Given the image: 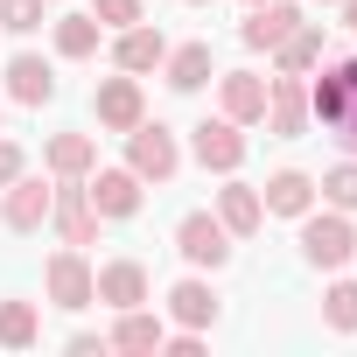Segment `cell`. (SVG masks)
Instances as JSON below:
<instances>
[{
    "label": "cell",
    "instance_id": "obj_1",
    "mask_svg": "<svg viewBox=\"0 0 357 357\" xmlns=\"http://www.w3.org/2000/svg\"><path fill=\"white\" fill-rule=\"evenodd\" d=\"M126 161H133V175H140V183H168V175L183 168V147H175V133H168L161 119H154V126L140 119V126L126 133Z\"/></svg>",
    "mask_w": 357,
    "mask_h": 357
},
{
    "label": "cell",
    "instance_id": "obj_2",
    "mask_svg": "<svg viewBox=\"0 0 357 357\" xmlns=\"http://www.w3.org/2000/svg\"><path fill=\"white\" fill-rule=\"evenodd\" d=\"M301 252H308V266H322V273H336L350 252H357V231H350V211H322V218H308L301 225Z\"/></svg>",
    "mask_w": 357,
    "mask_h": 357
},
{
    "label": "cell",
    "instance_id": "obj_3",
    "mask_svg": "<svg viewBox=\"0 0 357 357\" xmlns=\"http://www.w3.org/2000/svg\"><path fill=\"white\" fill-rule=\"evenodd\" d=\"M175 252H183L190 266H225V259H231V231H225L211 211H190L183 225H175Z\"/></svg>",
    "mask_w": 357,
    "mask_h": 357
},
{
    "label": "cell",
    "instance_id": "obj_4",
    "mask_svg": "<svg viewBox=\"0 0 357 357\" xmlns=\"http://www.w3.org/2000/svg\"><path fill=\"white\" fill-rule=\"evenodd\" d=\"M98 126H112V133H133L140 119H147V98H140V84H133V70L126 77H112V84H98Z\"/></svg>",
    "mask_w": 357,
    "mask_h": 357
},
{
    "label": "cell",
    "instance_id": "obj_5",
    "mask_svg": "<svg viewBox=\"0 0 357 357\" xmlns=\"http://www.w3.org/2000/svg\"><path fill=\"white\" fill-rule=\"evenodd\" d=\"M266 126H273L280 140H294V133L308 126V84H301V77L280 70V77L266 84Z\"/></svg>",
    "mask_w": 357,
    "mask_h": 357
},
{
    "label": "cell",
    "instance_id": "obj_6",
    "mask_svg": "<svg viewBox=\"0 0 357 357\" xmlns=\"http://www.w3.org/2000/svg\"><path fill=\"white\" fill-rule=\"evenodd\" d=\"M190 147H197V161L218 168V175H231V168L245 161V133H238V119H204Z\"/></svg>",
    "mask_w": 357,
    "mask_h": 357
},
{
    "label": "cell",
    "instance_id": "obj_7",
    "mask_svg": "<svg viewBox=\"0 0 357 357\" xmlns=\"http://www.w3.org/2000/svg\"><path fill=\"white\" fill-rule=\"evenodd\" d=\"M50 301H56V308H91V301H98V294H91V266H84L77 245L50 259Z\"/></svg>",
    "mask_w": 357,
    "mask_h": 357
},
{
    "label": "cell",
    "instance_id": "obj_8",
    "mask_svg": "<svg viewBox=\"0 0 357 357\" xmlns=\"http://www.w3.org/2000/svg\"><path fill=\"white\" fill-rule=\"evenodd\" d=\"M350 98H357V56H343V63H329V70H322V84L308 91V112H315L322 126H336Z\"/></svg>",
    "mask_w": 357,
    "mask_h": 357
},
{
    "label": "cell",
    "instance_id": "obj_9",
    "mask_svg": "<svg viewBox=\"0 0 357 357\" xmlns=\"http://www.w3.org/2000/svg\"><path fill=\"white\" fill-rule=\"evenodd\" d=\"M84 197H91L98 218H133V211H140V175H133V168H98V183H91Z\"/></svg>",
    "mask_w": 357,
    "mask_h": 357
},
{
    "label": "cell",
    "instance_id": "obj_10",
    "mask_svg": "<svg viewBox=\"0 0 357 357\" xmlns=\"http://www.w3.org/2000/svg\"><path fill=\"white\" fill-rule=\"evenodd\" d=\"M91 294L112 301V308H140L147 301V266L140 259H112L105 273H91Z\"/></svg>",
    "mask_w": 357,
    "mask_h": 357
},
{
    "label": "cell",
    "instance_id": "obj_11",
    "mask_svg": "<svg viewBox=\"0 0 357 357\" xmlns=\"http://www.w3.org/2000/svg\"><path fill=\"white\" fill-rule=\"evenodd\" d=\"M50 204H56V190H43V183H29V175H15V183H8V204H0V218H8V231H36V225L50 218Z\"/></svg>",
    "mask_w": 357,
    "mask_h": 357
},
{
    "label": "cell",
    "instance_id": "obj_12",
    "mask_svg": "<svg viewBox=\"0 0 357 357\" xmlns=\"http://www.w3.org/2000/svg\"><path fill=\"white\" fill-rule=\"evenodd\" d=\"M218 91H225V119H238V126L266 119V77H252V70H225Z\"/></svg>",
    "mask_w": 357,
    "mask_h": 357
},
{
    "label": "cell",
    "instance_id": "obj_13",
    "mask_svg": "<svg viewBox=\"0 0 357 357\" xmlns=\"http://www.w3.org/2000/svg\"><path fill=\"white\" fill-rule=\"evenodd\" d=\"M294 29H301V8H287V0H259L252 22H245V43L252 50H280Z\"/></svg>",
    "mask_w": 357,
    "mask_h": 357
},
{
    "label": "cell",
    "instance_id": "obj_14",
    "mask_svg": "<svg viewBox=\"0 0 357 357\" xmlns=\"http://www.w3.org/2000/svg\"><path fill=\"white\" fill-rule=\"evenodd\" d=\"M8 98H15V105H50V98H56V70H50L43 56H15V63H8Z\"/></svg>",
    "mask_w": 357,
    "mask_h": 357
},
{
    "label": "cell",
    "instance_id": "obj_15",
    "mask_svg": "<svg viewBox=\"0 0 357 357\" xmlns=\"http://www.w3.org/2000/svg\"><path fill=\"white\" fill-rule=\"evenodd\" d=\"M50 218H56L63 245H91V238H98V211H91V197H84V190H56Z\"/></svg>",
    "mask_w": 357,
    "mask_h": 357
},
{
    "label": "cell",
    "instance_id": "obj_16",
    "mask_svg": "<svg viewBox=\"0 0 357 357\" xmlns=\"http://www.w3.org/2000/svg\"><path fill=\"white\" fill-rule=\"evenodd\" d=\"M259 218H266V204H259V190H245V183H231V190L218 197V225H225L231 238H252V231H259Z\"/></svg>",
    "mask_w": 357,
    "mask_h": 357
},
{
    "label": "cell",
    "instance_id": "obj_17",
    "mask_svg": "<svg viewBox=\"0 0 357 357\" xmlns=\"http://www.w3.org/2000/svg\"><path fill=\"white\" fill-rule=\"evenodd\" d=\"M266 211H280V218H308V204H315V183L301 168H280L273 183H266V197H259Z\"/></svg>",
    "mask_w": 357,
    "mask_h": 357
},
{
    "label": "cell",
    "instance_id": "obj_18",
    "mask_svg": "<svg viewBox=\"0 0 357 357\" xmlns=\"http://www.w3.org/2000/svg\"><path fill=\"white\" fill-rule=\"evenodd\" d=\"M112 56H119V70L140 77V70H154V63L168 56V43H161V29H140V22H133V29H119V50H112Z\"/></svg>",
    "mask_w": 357,
    "mask_h": 357
},
{
    "label": "cell",
    "instance_id": "obj_19",
    "mask_svg": "<svg viewBox=\"0 0 357 357\" xmlns=\"http://www.w3.org/2000/svg\"><path fill=\"white\" fill-rule=\"evenodd\" d=\"M168 308H175V322H183V329H211V322H218V294H211L204 280H183V287L168 294Z\"/></svg>",
    "mask_w": 357,
    "mask_h": 357
},
{
    "label": "cell",
    "instance_id": "obj_20",
    "mask_svg": "<svg viewBox=\"0 0 357 357\" xmlns=\"http://www.w3.org/2000/svg\"><path fill=\"white\" fill-rule=\"evenodd\" d=\"M168 84L175 91H204L211 84V43H183V50H175L168 56Z\"/></svg>",
    "mask_w": 357,
    "mask_h": 357
},
{
    "label": "cell",
    "instance_id": "obj_21",
    "mask_svg": "<svg viewBox=\"0 0 357 357\" xmlns=\"http://www.w3.org/2000/svg\"><path fill=\"white\" fill-rule=\"evenodd\" d=\"M161 322L147 315V308H119V329H112V350H161Z\"/></svg>",
    "mask_w": 357,
    "mask_h": 357
},
{
    "label": "cell",
    "instance_id": "obj_22",
    "mask_svg": "<svg viewBox=\"0 0 357 357\" xmlns=\"http://www.w3.org/2000/svg\"><path fill=\"white\" fill-rule=\"evenodd\" d=\"M273 56H280V70H287V77L315 70V63H322V29H308V22H301V29H294V36H287Z\"/></svg>",
    "mask_w": 357,
    "mask_h": 357
},
{
    "label": "cell",
    "instance_id": "obj_23",
    "mask_svg": "<svg viewBox=\"0 0 357 357\" xmlns=\"http://www.w3.org/2000/svg\"><path fill=\"white\" fill-rule=\"evenodd\" d=\"M36 336H43V322H36L29 301H0V343H8V350H29Z\"/></svg>",
    "mask_w": 357,
    "mask_h": 357
},
{
    "label": "cell",
    "instance_id": "obj_24",
    "mask_svg": "<svg viewBox=\"0 0 357 357\" xmlns=\"http://www.w3.org/2000/svg\"><path fill=\"white\" fill-rule=\"evenodd\" d=\"M50 168L63 175V183H77V175L91 168V140H84V133H56V140H50Z\"/></svg>",
    "mask_w": 357,
    "mask_h": 357
},
{
    "label": "cell",
    "instance_id": "obj_25",
    "mask_svg": "<svg viewBox=\"0 0 357 357\" xmlns=\"http://www.w3.org/2000/svg\"><path fill=\"white\" fill-rule=\"evenodd\" d=\"M56 50L63 56H91L98 50V15H63L56 22Z\"/></svg>",
    "mask_w": 357,
    "mask_h": 357
},
{
    "label": "cell",
    "instance_id": "obj_26",
    "mask_svg": "<svg viewBox=\"0 0 357 357\" xmlns=\"http://www.w3.org/2000/svg\"><path fill=\"white\" fill-rule=\"evenodd\" d=\"M322 301H329V308H322V315H329V329H343V336H350V329H357V280H336Z\"/></svg>",
    "mask_w": 357,
    "mask_h": 357
},
{
    "label": "cell",
    "instance_id": "obj_27",
    "mask_svg": "<svg viewBox=\"0 0 357 357\" xmlns=\"http://www.w3.org/2000/svg\"><path fill=\"white\" fill-rule=\"evenodd\" d=\"M322 197H329V211H357V161H343V168L322 175Z\"/></svg>",
    "mask_w": 357,
    "mask_h": 357
},
{
    "label": "cell",
    "instance_id": "obj_28",
    "mask_svg": "<svg viewBox=\"0 0 357 357\" xmlns=\"http://www.w3.org/2000/svg\"><path fill=\"white\" fill-rule=\"evenodd\" d=\"M0 29L36 36V29H43V0H0Z\"/></svg>",
    "mask_w": 357,
    "mask_h": 357
},
{
    "label": "cell",
    "instance_id": "obj_29",
    "mask_svg": "<svg viewBox=\"0 0 357 357\" xmlns=\"http://www.w3.org/2000/svg\"><path fill=\"white\" fill-rule=\"evenodd\" d=\"M140 22V0H98V29H133Z\"/></svg>",
    "mask_w": 357,
    "mask_h": 357
},
{
    "label": "cell",
    "instance_id": "obj_30",
    "mask_svg": "<svg viewBox=\"0 0 357 357\" xmlns=\"http://www.w3.org/2000/svg\"><path fill=\"white\" fill-rule=\"evenodd\" d=\"M168 357H204V329H183V336H161Z\"/></svg>",
    "mask_w": 357,
    "mask_h": 357
},
{
    "label": "cell",
    "instance_id": "obj_31",
    "mask_svg": "<svg viewBox=\"0 0 357 357\" xmlns=\"http://www.w3.org/2000/svg\"><path fill=\"white\" fill-rule=\"evenodd\" d=\"M15 175H22V147H15V140H0V190H8Z\"/></svg>",
    "mask_w": 357,
    "mask_h": 357
},
{
    "label": "cell",
    "instance_id": "obj_32",
    "mask_svg": "<svg viewBox=\"0 0 357 357\" xmlns=\"http://www.w3.org/2000/svg\"><path fill=\"white\" fill-rule=\"evenodd\" d=\"M329 133H336V140H350V147H357V98H350V105H343V119H336V126H329Z\"/></svg>",
    "mask_w": 357,
    "mask_h": 357
},
{
    "label": "cell",
    "instance_id": "obj_33",
    "mask_svg": "<svg viewBox=\"0 0 357 357\" xmlns=\"http://www.w3.org/2000/svg\"><path fill=\"white\" fill-rule=\"evenodd\" d=\"M343 29H350V36H357V0H343Z\"/></svg>",
    "mask_w": 357,
    "mask_h": 357
},
{
    "label": "cell",
    "instance_id": "obj_34",
    "mask_svg": "<svg viewBox=\"0 0 357 357\" xmlns=\"http://www.w3.org/2000/svg\"><path fill=\"white\" fill-rule=\"evenodd\" d=\"M190 8H204V0H190Z\"/></svg>",
    "mask_w": 357,
    "mask_h": 357
},
{
    "label": "cell",
    "instance_id": "obj_35",
    "mask_svg": "<svg viewBox=\"0 0 357 357\" xmlns=\"http://www.w3.org/2000/svg\"><path fill=\"white\" fill-rule=\"evenodd\" d=\"M252 8H259V0H252Z\"/></svg>",
    "mask_w": 357,
    "mask_h": 357
}]
</instances>
